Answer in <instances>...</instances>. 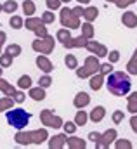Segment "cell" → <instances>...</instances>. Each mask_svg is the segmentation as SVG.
I'll list each match as a JSON object with an SVG mask.
<instances>
[{
  "instance_id": "2",
  "label": "cell",
  "mask_w": 137,
  "mask_h": 149,
  "mask_svg": "<svg viewBox=\"0 0 137 149\" xmlns=\"http://www.w3.org/2000/svg\"><path fill=\"white\" fill-rule=\"evenodd\" d=\"M7 120H9V123H10L12 127L23 128V127L28 123L30 114H28L26 111H23V109H12V111L7 113Z\"/></svg>"
},
{
  "instance_id": "3",
  "label": "cell",
  "mask_w": 137,
  "mask_h": 149,
  "mask_svg": "<svg viewBox=\"0 0 137 149\" xmlns=\"http://www.w3.org/2000/svg\"><path fill=\"white\" fill-rule=\"evenodd\" d=\"M132 123H134V130H137V120H136V118L132 120Z\"/></svg>"
},
{
  "instance_id": "1",
  "label": "cell",
  "mask_w": 137,
  "mask_h": 149,
  "mask_svg": "<svg viewBox=\"0 0 137 149\" xmlns=\"http://www.w3.org/2000/svg\"><path fill=\"white\" fill-rule=\"evenodd\" d=\"M108 88L115 95H125L130 90V80L123 73H113L108 78Z\"/></svg>"
}]
</instances>
